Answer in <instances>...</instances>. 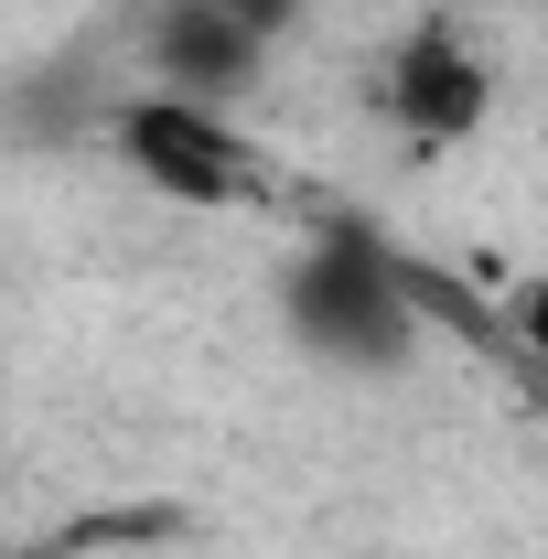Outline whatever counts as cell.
<instances>
[{
    "label": "cell",
    "instance_id": "obj_2",
    "mask_svg": "<svg viewBox=\"0 0 548 559\" xmlns=\"http://www.w3.org/2000/svg\"><path fill=\"white\" fill-rule=\"evenodd\" d=\"M108 162L172 215H248L279 194L270 140L248 119H226L215 97H172V86H130L108 108Z\"/></svg>",
    "mask_w": 548,
    "mask_h": 559
},
{
    "label": "cell",
    "instance_id": "obj_4",
    "mask_svg": "<svg viewBox=\"0 0 548 559\" xmlns=\"http://www.w3.org/2000/svg\"><path fill=\"white\" fill-rule=\"evenodd\" d=\"M151 55H162V75H151V86H172V97H215V108H226L259 66H270V44H259V33H237L215 0H172Z\"/></svg>",
    "mask_w": 548,
    "mask_h": 559
},
{
    "label": "cell",
    "instance_id": "obj_3",
    "mask_svg": "<svg viewBox=\"0 0 548 559\" xmlns=\"http://www.w3.org/2000/svg\"><path fill=\"white\" fill-rule=\"evenodd\" d=\"M495 97H505V66L484 55L474 22H452V11H419L409 33L388 44V66H377V119L409 151H463L495 119Z\"/></svg>",
    "mask_w": 548,
    "mask_h": 559
},
{
    "label": "cell",
    "instance_id": "obj_1",
    "mask_svg": "<svg viewBox=\"0 0 548 559\" xmlns=\"http://www.w3.org/2000/svg\"><path fill=\"white\" fill-rule=\"evenodd\" d=\"M279 334L334 366V377H398L430 345V312H419V259H398L377 226H312L279 270Z\"/></svg>",
    "mask_w": 548,
    "mask_h": 559
},
{
    "label": "cell",
    "instance_id": "obj_5",
    "mask_svg": "<svg viewBox=\"0 0 548 559\" xmlns=\"http://www.w3.org/2000/svg\"><path fill=\"white\" fill-rule=\"evenodd\" d=\"M495 334H505V355H516L527 377H548V270L505 280V301H495Z\"/></svg>",
    "mask_w": 548,
    "mask_h": 559
}]
</instances>
